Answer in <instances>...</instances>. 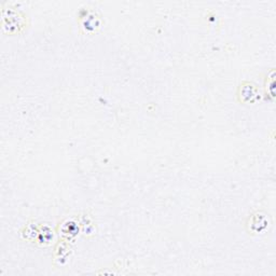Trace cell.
I'll return each instance as SVG.
<instances>
[{"mask_svg": "<svg viewBox=\"0 0 276 276\" xmlns=\"http://www.w3.org/2000/svg\"><path fill=\"white\" fill-rule=\"evenodd\" d=\"M26 25V16L16 10L9 8L3 11V27L9 33H18Z\"/></svg>", "mask_w": 276, "mask_h": 276, "instance_id": "obj_1", "label": "cell"}, {"mask_svg": "<svg viewBox=\"0 0 276 276\" xmlns=\"http://www.w3.org/2000/svg\"><path fill=\"white\" fill-rule=\"evenodd\" d=\"M239 98L243 103H254L260 98L259 92L252 83L244 82L239 88Z\"/></svg>", "mask_w": 276, "mask_h": 276, "instance_id": "obj_2", "label": "cell"}, {"mask_svg": "<svg viewBox=\"0 0 276 276\" xmlns=\"http://www.w3.org/2000/svg\"><path fill=\"white\" fill-rule=\"evenodd\" d=\"M81 28L86 33H93L100 26V18L93 11H86L84 15H81Z\"/></svg>", "mask_w": 276, "mask_h": 276, "instance_id": "obj_3", "label": "cell"}, {"mask_svg": "<svg viewBox=\"0 0 276 276\" xmlns=\"http://www.w3.org/2000/svg\"><path fill=\"white\" fill-rule=\"evenodd\" d=\"M267 224H268V219L267 217H265V215L261 214V213H257L252 215V217L250 218V230L252 232H261L263 229L267 228Z\"/></svg>", "mask_w": 276, "mask_h": 276, "instance_id": "obj_4", "label": "cell"}, {"mask_svg": "<svg viewBox=\"0 0 276 276\" xmlns=\"http://www.w3.org/2000/svg\"><path fill=\"white\" fill-rule=\"evenodd\" d=\"M39 233L40 232L37 230V228L34 226V224H28L27 228L25 229L24 235H25V239L32 241V240H35L38 237Z\"/></svg>", "mask_w": 276, "mask_h": 276, "instance_id": "obj_5", "label": "cell"}]
</instances>
